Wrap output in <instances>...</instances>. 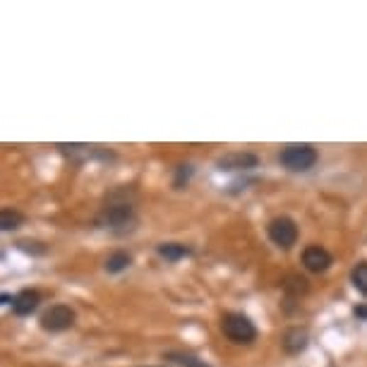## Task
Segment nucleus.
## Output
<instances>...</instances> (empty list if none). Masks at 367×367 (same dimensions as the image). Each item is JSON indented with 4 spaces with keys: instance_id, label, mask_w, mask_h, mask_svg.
<instances>
[{
    "instance_id": "nucleus-1",
    "label": "nucleus",
    "mask_w": 367,
    "mask_h": 367,
    "mask_svg": "<svg viewBox=\"0 0 367 367\" xmlns=\"http://www.w3.org/2000/svg\"><path fill=\"white\" fill-rule=\"evenodd\" d=\"M99 224L116 233H125L135 226V195H132V190L128 187L113 190L109 199H106L104 209H101Z\"/></svg>"
},
{
    "instance_id": "nucleus-2",
    "label": "nucleus",
    "mask_w": 367,
    "mask_h": 367,
    "mask_svg": "<svg viewBox=\"0 0 367 367\" xmlns=\"http://www.w3.org/2000/svg\"><path fill=\"white\" fill-rule=\"evenodd\" d=\"M317 149L312 144H288L286 149L278 154V161H281L283 168L293 170V173H305L317 163Z\"/></svg>"
},
{
    "instance_id": "nucleus-3",
    "label": "nucleus",
    "mask_w": 367,
    "mask_h": 367,
    "mask_svg": "<svg viewBox=\"0 0 367 367\" xmlns=\"http://www.w3.org/2000/svg\"><path fill=\"white\" fill-rule=\"evenodd\" d=\"M221 332L226 339H231L233 344H252L257 339V327L240 312H226L221 317Z\"/></svg>"
},
{
    "instance_id": "nucleus-4",
    "label": "nucleus",
    "mask_w": 367,
    "mask_h": 367,
    "mask_svg": "<svg viewBox=\"0 0 367 367\" xmlns=\"http://www.w3.org/2000/svg\"><path fill=\"white\" fill-rule=\"evenodd\" d=\"M269 240L281 250H290L298 240V226H295L293 219L288 217H276L274 221H269L267 226Z\"/></svg>"
},
{
    "instance_id": "nucleus-5",
    "label": "nucleus",
    "mask_w": 367,
    "mask_h": 367,
    "mask_svg": "<svg viewBox=\"0 0 367 367\" xmlns=\"http://www.w3.org/2000/svg\"><path fill=\"white\" fill-rule=\"evenodd\" d=\"M75 324V310L70 305H50L46 312L41 314V327L46 332H67Z\"/></svg>"
},
{
    "instance_id": "nucleus-6",
    "label": "nucleus",
    "mask_w": 367,
    "mask_h": 367,
    "mask_svg": "<svg viewBox=\"0 0 367 367\" xmlns=\"http://www.w3.org/2000/svg\"><path fill=\"white\" fill-rule=\"evenodd\" d=\"M334 257L329 255V252L322 248V245H310L302 252V267L307 271H312V274H324V271L332 267Z\"/></svg>"
},
{
    "instance_id": "nucleus-7",
    "label": "nucleus",
    "mask_w": 367,
    "mask_h": 367,
    "mask_svg": "<svg viewBox=\"0 0 367 367\" xmlns=\"http://www.w3.org/2000/svg\"><path fill=\"white\" fill-rule=\"evenodd\" d=\"M39 302H41V295L36 293V290L24 288L15 295V298H12V312H15L17 317H27V314L36 312Z\"/></svg>"
},
{
    "instance_id": "nucleus-8",
    "label": "nucleus",
    "mask_w": 367,
    "mask_h": 367,
    "mask_svg": "<svg viewBox=\"0 0 367 367\" xmlns=\"http://www.w3.org/2000/svg\"><path fill=\"white\" fill-rule=\"evenodd\" d=\"M259 159L255 154H248V151H236V154H226L224 159H219L221 170H248L255 168Z\"/></svg>"
},
{
    "instance_id": "nucleus-9",
    "label": "nucleus",
    "mask_w": 367,
    "mask_h": 367,
    "mask_svg": "<svg viewBox=\"0 0 367 367\" xmlns=\"http://www.w3.org/2000/svg\"><path fill=\"white\" fill-rule=\"evenodd\" d=\"M281 346H283V351H286L288 356H298L300 351H305V348H307V332H305V329H300V327L288 329V332L283 334V339H281Z\"/></svg>"
},
{
    "instance_id": "nucleus-10",
    "label": "nucleus",
    "mask_w": 367,
    "mask_h": 367,
    "mask_svg": "<svg viewBox=\"0 0 367 367\" xmlns=\"http://www.w3.org/2000/svg\"><path fill=\"white\" fill-rule=\"evenodd\" d=\"M24 224V214L15 209H0V233L17 231Z\"/></svg>"
},
{
    "instance_id": "nucleus-11",
    "label": "nucleus",
    "mask_w": 367,
    "mask_h": 367,
    "mask_svg": "<svg viewBox=\"0 0 367 367\" xmlns=\"http://www.w3.org/2000/svg\"><path fill=\"white\" fill-rule=\"evenodd\" d=\"M130 264H132V257L128 255V252L118 250L106 259V271H109V274H120V271H125Z\"/></svg>"
},
{
    "instance_id": "nucleus-12",
    "label": "nucleus",
    "mask_w": 367,
    "mask_h": 367,
    "mask_svg": "<svg viewBox=\"0 0 367 367\" xmlns=\"http://www.w3.org/2000/svg\"><path fill=\"white\" fill-rule=\"evenodd\" d=\"M159 255L166 257L168 262H178V259L190 255V248H185V245H180V243H163V245H159Z\"/></svg>"
},
{
    "instance_id": "nucleus-13",
    "label": "nucleus",
    "mask_w": 367,
    "mask_h": 367,
    "mask_svg": "<svg viewBox=\"0 0 367 367\" xmlns=\"http://www.w3.org/2000/svg\"><path fill=\"white\" fill-rule=\"evenodd\" d=\"M351 281H353V286L360 290V293L367 295V262H360V264H356V267H353Z\"/></svg>"
},
{
    "instance_id": "nucleus-14",
    "label": "nucleus",
    "mask_w": 367,
    "mask_h": 367,
    "mask_svg": "<svg viewBox=\"0 0 367 367\" xmlns=\"http://www.w3.org/2000/svg\"><path fill=\"white\" fill-rule=\"evenodd\" d=\"M283 290L290 295H302V293H307V281L298 274H290L286 278V283H283Z\"/></svg>"
},
{
    "instance_id": "nucleus-15",
    "label": "nucleus",
    "mask_w": 367,
    "mask_h": 367,
    "mask_svg": "<svg viewBox=\"0 0 367 367\" xmlns=\"http://www.w3.org/2000/svg\"><path fill=\"white\" fill-rule=\"evenodd\" d=\"M168 358L175 360V363H180V365H185V367H209V365L202 363V360L192 358V356H182V353H170Z\"/></svg>"
},
{
    "instance_id": "nucleus-16",
    "label": "nucleus",
    "mask_w": 367,
    "mask_h": 367,
    "mask_svg": "<svg viewBox=\"0 0 367 367\" xmlns=\"http://www.w3.org/2000/svg\"><path fill=\"white\" fill-rule=\"evenodd\" d=\"M5 302H12V295H8V293H0V305H5Z\"/></svg>"
},
{
    "instance_id": "nucleus-17",
    "label": "nucleus",
    "mask_w": 367,
    "mask_h": 367,
    "mask_svg": "<svg viewBox=\"0 0 367 367\" xmlns=\"http://www.w3.org/2000/svg\"><path fill=\"white\" fill-rule=\"evenodd\" d=\"M356 314H360V317H367V310L365 307H356Z\"/></svg>"
}]
</instances>
